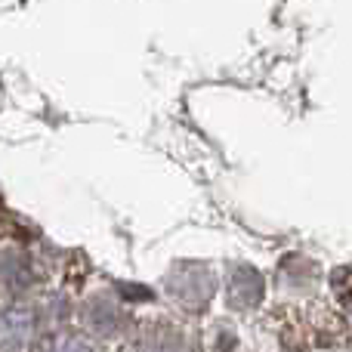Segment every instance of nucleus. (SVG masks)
Here are the masks:
<instances>
[{
	"label": "nucleus",
	"instance_id": "f257e3e1",
	"mask_svg": "<svg viewBox=\"0 0 352 352\" xmlns=\"http://www.w3.org/2000/svg\"><path fill=\"white\" fill-rule=\"evenodd\" d=\"M217 291L219 272L207 260H173L161 275V294L179 318L207 316Z\"/></svg>",
	"mask_w": 352,
	"mask_h": 352
},
{
	"label": "nucleus",
	"instance_id": "f03ea898",
	"mask_svg": "<svg viewBox=\"0 0 352 352\" xmlns=\"http://www.w3.org/2000/svg\"><path fill=\"white\" fill-rule=\"evenodd\" d=\"M121 352H204L195 328L176 318H146L124 337Z\"/></svg>",
	"mask_w": 352,
	"mask_h": 352
},
{
	"label": "nucleus",
	"instance_id": "7ed1b4c3",
	"mask_svg": "<svg viewBox=\"0 0 352 352\" xmlns=\"http://www.w3.org/2000/svg\"><path fill=\"white\" fill-rule=\"evenodd\" d=\"M80 331L90 334L93 340L109 343V340H124L133 331V316L130 309L115 297L111 291H96L80 303Z\"/></svg>",
	"mask_w": 352,
	"mask_h": 352
},
{
	"label": "nucleus",
	"instance_id": "20e7f679",
	"mask_svg": "<svg viewBox=\"0 0 352 352\" xmlns=\"http://www.w3.org/2000/svg\"><path fill=\"white\" fill-rule=\"evenodd\" d=\"M219 285L226 287V306L238 316H248V312L260 309L263 297H266V278L256 266L244 260H235L226 266Z\"/></svg>",
	"mask_w": 352,
	"mask_h": 352
},
{
	"label": "nucleus",
	"instance_id": "39448f33",
	"mask_svg": "<svg viewBox=\"0 0 352 352\" xmlns=\"http://www.w3.org/2000/svg\"><path fill=\"white\" fill-rule=\"evenodd\" d=\"M41 334V312L31 306H0V352H34Z\"/></svg>",
	"mask_w": 352,
	"mask_h": 352
},
{
	"label": "nucleus",
	"instance_id": "423d86ee",
	"mask_svg": "<svg viewBox=\"0 0 352 352\" xmlns=\"http://www.w3.org/2000/svg\"><path fill=\"white\" fill-rule=\"evenodd\" d=\"M318 278H322L318 263L303 254L281 256L278 269H275V287H278V294H291V297L294 294H316Z\"/></svg>",
	"mask_w": 352,
	"mask_h": 352
},
{
	"label": "nucleus",
	"instance_id": "0eeeda50",
	"mask_svg": "<svg viewBox=\"0 0 352 352\" xmlns=\"http://www.w3.org/2000/svg\"><path fill=\"white\" fill-rule=\"evenodd\" d=\"M34 352H105V343L93 340L84 331H53V334H43V340L37 343Z\"/></svg>",
	"mask_w": 352,
	"mask_h": 352
},
{
	"label": "nucleus",
	"instance_id": "6e6552de",
	"mask_svg": "<svg viewBox=\"0 0 352 352\" xmlns=\"http://www.w3.org/2000/svg\"><path fill=\"white\" fill-rule=\"evenodd\" d=\"M331 294H334L337 306L352 318V263L337 266L334 272H331Z\"/></svg>",
	"mask_w": 352,
	"mask_h": 352
}]
</instances>
